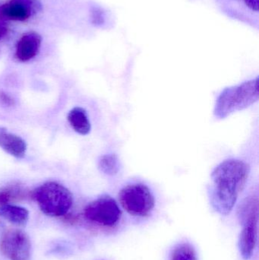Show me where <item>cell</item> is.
<instances>
[{"label":"cell","mask_w":259,"mask_h":260,"mask_svg":"<svg viewBox=\"0 0 259 260\" xmlns=\"http://www.w3.org/2000/svg\"><path fill=\"white\" fill-rule=\"evenodd\" d=\"M249 174V165L237 159L225 160L214 170L211 174V202L218 213L227 215L232 211Z\"/></svg>","instance_id":"cell-1"},{"label":"cell","mask_w":259,"mask_h":260,"mask_svg":"<svg viewBox=\"0 0 259 260\" xmlns=\"http://www.w3.org/2000/svg\"><path fill=\"white\" fill-rule=\"evenodd\" d=\"M43 213L50 217L66 215L73 204V197L69 189L55 181L41 185L31 193Z\"/></svg>","instance_id":"cell-2"},{"label":"cell","mask_w":259,"mask_h":260,"mask_svg":"<svg viewBox=\"0 0 259 260\" xmlns=\"http://www.w3.org/2000/svg\"><path fill=\"white\" fill-rule=\"evenodd\" d=\"M258 99V79L244 82L238 86L228 88L219 96L214 114L220 118L244 109Z\"/></svg>","instance_id":"cell-3"},{"label":"cell","mask_w":259,"mask_h":260,"mask_svg":"<svg viewBox=\"0 0 259 260\" xmlns=\"http://www.w3.org/2000/svg\"><path fill=\"white\" fill-rule=\"evenodd\" d=\"M122 207L132 216L147 217L155 207V198L150 189L142 183L125 186L119 193Z\"/></svg>","instance_id":"cell-4"},{"label":"cell","mask_w":259,"mask_h":260,"mask_svg":"<svg viewBox=\"0 0 259 260\" xmlns=\"http://www.w3.org/2000/svg\"><path fill=\"white\" fill-rule=\"evenodd\" d=\"M84 215L91 222L103 227L113 228L120 221L122 212L115 200L105 195L87 205Z\"/></svg>","instance_id":"cell-5"},{"label":"cell","mask_w":259,"mask_h":260,"mask_svg":"<svg viewBox=\"0 0 259 260\" xmlns=\"http://www.w3.org/2000/svg\"><path fill=\"white\" fill-rule=\"evenodd\" d=\"M31 243L28 235L18 229H8L0 238V253L9 260H28Z\"/></svg>","instance_id":"cell-6"},{"label":"cell","mask_w":259,"mask_h":260,"mask_svg":"<svg viewBox=\"0 0 259 260\" xmlns=\"http://www.w3.org/2000/svg\"><path fill=\"white\" fill-rule=\"evenodd\" d=\"M42 9L40 0H8L0 6L2 21H25Z\"/></svg>","instance_id":"cell-7"},{"label":"cell","mask_w":259,"mask_h":260,"mask_svg":"<svg viewBox=\"0 0 259 260\" xmlns=\"http://www.w3.org/2000/svg\"><path fill=\"white\" fill-rule=\"evenodd\" d=\"M42 38L36 31L24 33L18 40L15 49V57L20 62H27L39 53Z\"/></svg>","instance_id":"cell-8"},{"label":"cell","mask_w":259,"mask_h":260,"mask_svg":"<svg viewBox=\"0 0 259 260\" xmlns=\"http://www.w3.org/2000/svg\"><path fill=\"white\" fill-rule=\"evenodd\" d=\"M258 221H248L242 223L243 230L239 238V250L245 260L250 259L253 254L258 238Z\"/></svg>","instance_id":"cell-9"},{"label":"cell","mask_w":259,"mask_h":260,"mask_svg":"<svg viewBox=\"0 0 259 260\" xmlns=\"http://www.w3.org/2000/svg\"><path fill=\"white\" fill-rule=\"evenodd\" d=\"M0 148L10 155L20 159L25 156L27 144L18 135L10 133L6 128L0 126Z\"/></svg>","instance_id":"cell-10"},{"label":"cell","mask_w":259,"mask_h":260,"mask_svg":"<svg viewBox=\"0 0 259 260\" xmlns=\"http://www.w3.org/2000/svg\"><path fill=\"white\" fill-rule=\"evenodd\" d=\"M0 216L12 224L25 225L29 219V212L25 208L12 204L0 206Z\"/></svg>","instance_id":"cell-11"},{"label":"cell","mask_w":259,"mask_h":260,"mask_svg":"<svg viewBox=\"0 0 259 260\" xmlns=\"http://www.w3.org/2000/svg\"><path fill=\"white\" fill-rule=\"evenodd\" d=\"M67 120L72 129L79 134L85 136L91 131V123L86 111L83 108L76 107L69 111Z\"/></svg>","instance_id":"cell-12"},{"label":"cell","mask_w":259,"mask_h":260,"mask_svg":"<svg viewBox=\"0 0 259 260\" xmlns=\"http://www.w3.org/2000/svg\"><path fill=\"white\" fill-rule=\"evenodd\" d=\"M27 196L28 192L22 185L13 182L0 188V206L24 200Z\"/></svg>","instance_id":"cell-13"},{"label":"cell","mask_w":259,"mask_h":260,"mask_svg":"<svg viewBox=\"0 0 259 260\" xmlns=\"http://www.w3.org/2000/svg\"><path fill=\"white\" fill-rule=\"evenodd\" d=\"M240 223L248 221H258V199L251 196L243 200L238 209Z\"/></svg>","instance_id":"cell-14"},{"label":"cell","mask_w":259,"mask_h":260,"mask_svg":"<svg viewBox=\"0 0 259 260\" xmlns=\"http://www.w3.org/2000/svg\"><path fill=\"white\" fill-rule=\"evenodd\" d=\"M98 168L103 174L115 175L120 169L118 158L115 154H106L102 156L99 160Z\"/></svg>","instance_id":"cell-15"},{"label":"cell","mask_w":259,"mask_h":260,"mask_svg":"<svg viewBox=\"0 0 259 260\" xmlns=\"http://www.w3.org/2000/svg\"><path fill=\"white\" fill-rule=\"evenodd\" d=\"M170 260H197V255L191 245L182 244L173 250Z\"/></svg>","instance_id":"cell-16"},{"label":"cell","mask_w":259,"mask_h":260,"mask_svg":"<svg viewBox=\"0 0 259 260\" xmlns=\"http://www.w3.org/2000/svg\"><path fill=\"white\" fill-rule=\"evenodd\" d=\"M15 100L10 94L6 91H0V104L5 107H12L15 105Z\"/></svg>","instance_id":"cell-17"},{"label":"cell","mask_w":259,"mask_h":260,"mask_svg":"<svg viewBox=\"0 0 259 260\" xmlns=\"http://www.w3.org/2000/svg\"><path fill=\"white\" fill-rule=\"evenodd\" d=\"M243 1L244 2L246 7L249 8L250 10L254 11V12H258L259 6L258 0H243Z\"/></svg>","instance_id":"cell-18"},{"label":"cell","mask_w":259,"mask_h":260,"mask_svg":"<svg viewBox=\"0 0 259 260\" xmlns=\"http://www.w3.org/2000/svg\"><path fill=\"white\" fill-rule=\"evenodd\" d=\"M9 30V28L6 26L0 24V40L3 39L4 37L8 35Z\"/></svg>","instance_id":"cell-19"}]
</instances>
